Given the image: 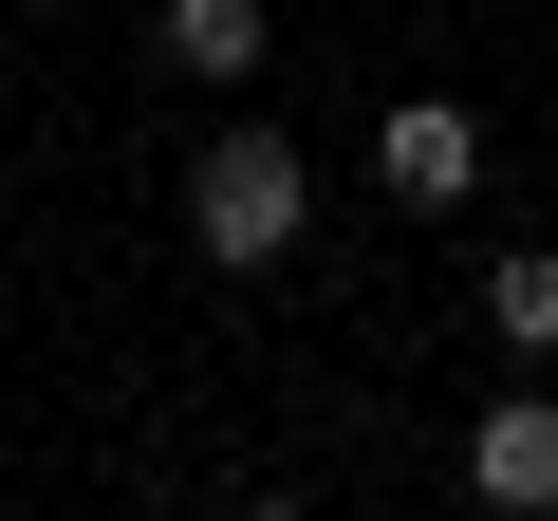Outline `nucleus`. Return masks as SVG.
Wrapping results in <instances>:
<instances>
[{
	"mask_svg": "<svg viewBox=\"0 0 558 521\" xmlns=\"http://www.w3.org/2000/svg\"><path fill=\"white\" fill-rule=\"evenodd\" d=\"M168 75H260V0H168Z\"/></svg>",
	"mask_w": 558,
	"mask_h": 521,
	"instance_id": "obj_5",
	"label": "nucleus"
},
{
	"mask_svg": "<svg viewBox=\"0 0 558 521\" xmlns=\"http://www.w3.org/2000/svg\"><path fill=\"white\" fill-rule=\"evenodd\" d=\"M465 484H484L502 521H558V391H484V428H465Z\"/></svg>",
	"mask_w": 558,
	"mask_h": 521,
	"instance_id": "obj_3",
	"label": "nucleus"
},
{
	"mask_svg": "<svg viewBox=\"0 0 558 521\" xmlns=\"http://www.w3.org/2000/svg\"><path fill=\"white\" fill-rule=\"evenodd\" d=\"M242 521H317V502H242Z\"/></svg>",
	"mask_w": 558,
	"mask_h": 521,
	"instance_id": "obj_6",
	"label": "nucleus"
},
{
	"mask_svg": "<svg viewBox=\"0 0 558 521\" xmlns=\"http://www.w3.org/2000/svg\"><path fill=\"white\" fill-rule=\"evenodd\" d=\"M484 336L502 354H558V242H502L484 260Z\"/></svg>",
	"mask_w": 558,
	"mask_h": 521,
	"instance_id": "obj_4",
	"label": "nucleus"
},
{
	"mask_svg": "<svg viewBox=\"0 0 558 521\" xmlns=\"http://www.w3.org/2000/svg\"><path fill=\"white\" fill-rule=\"evenodd\" d=\"M299 223H317V168H299V131H223V149L186 168V242L223 260V280L299 260Z\"/></svg>",
	"mask_w": 558,
	"mask_h": 521,
	"instance_id": "obj_1",
	"label": "nucleus"
},
{
	"mask_svg": "<svg viewBox=\"0 0 558 521\" xmlns=\"http://www.w3.org/2000/svg\"><path fill=\"white\" fill-rule=\"evenodd\" d=\"M373 186H391V205H465V186H484V112H465V94H410V112L373 131Z\"/></svg>",
	"mask_w": 558,
	"mask_h": 521,
	"instance_id": "obj_2",
	"label": "nucleus"
}]
</instances>
